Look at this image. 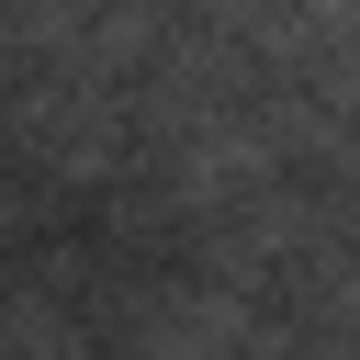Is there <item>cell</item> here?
Masks as SVG:
<instances>
[{"instance_id":"obj_1","label":"cell","mask_w":360,"mask_h":360,"mask_svg":"<svg viewBox=\"0 0 360 360\" xmlns=\"http://www.w3.org/2000/svg\"><path fill=\"white\" fill-rule=\"evenodd\" d=\"M146 360H225V349H214V326H202V315H180V326H158V338H146Z\"/></svg>"},{"instance_id":"obj_2","label":"cell","mask_w":360,"mask_h":360,"mask_svg":"<svg viewBox=\"0 0 360 360\" xmlns=\"http://www.w3.org/2000/svg\"><path fill=\"white\" fill-rule=\"evenodd\" d=\"M349 101H360V68H349Z\"/></svg>"}]
</instances>
